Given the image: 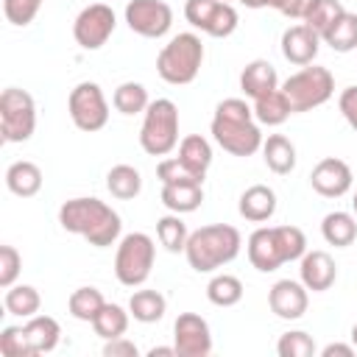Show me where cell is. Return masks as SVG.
<instances>
[{
  "label": "cell",
  "instance_id": "1",
  "mask_svg": "<svg viewBox=\"0 0 357 357\" xmlns=\"http://www.w3.org/2000/svg\"><path fill=\"white\" fill-rule=\"evenodd\" d=\"M59 223L64 231L84 237L95 248H109L117 243L123 220L100 198H70L59 206Z\"/></svg>",
  "mask_w": 357,
  "mask_h": 357
},
{
  "label": "cell",
  "instance_id": "2",
  "mask_svg": "<svg viewBox=\"0 0 357 357\" xmlns=\"http://www.w3.org/2000/svg\"><path fill=\"white\" fill-rule=\"evenodd\" d=\"M254 120V106H248L243 98H226L215 106L209 131L226 153L254 156L262 148V131Z\"/></svg>",
  "mask_w": 357,
  "mask_h": 357
},
{
  "label": "cell",
  "instance_id": "3",
  "mask_svg": "<svg viewBox=\"0 0 357 357\" xmlns=\"http://www.w3.org/2000/svg\"><path fill=\"white\" fill-rule=\"evenodd\" d=\"M243 248V237L234 226L229 223H209L201 226L195 231H190L187 237V265L198 273H212L223 265H229Z\"/></svg>",
  "mask_w": 357,
  "mask_h": 357
},
{
  "label": "cell",
  "instance_id": "4",
  "mask_svg": "<svg viewBox=\"0 0 357 357\" xmlns=\"http://www.w3.org/2000/svg\"><path fill=\"white\" fill-rule=\"evenodd\" d=\"M204 64V42L198 33H178L173 36L156 56V73L162 81L173 86L192 84Z\"/></svg>",
  "mask_w": 357,
  "mask_h": 357
},
{
  "label": "cell",
  "instance_id": "5",
  "mask_svg": "<svg viewBox=\"0 0 357 357\" xmlns=\"http://www.w3.org/2000/svg\"><path fill=\"white\" fill-rule=\"evenodd\" d=\"M139 145L148 156H167L178 145V106L170 98H156L148 103Z\"/></svg>",
  "mask_w": 357,
  "mask_h": 357
},
{
  "label": "cell",
  "instance_id": "6",
  "mask_svg": "<svg viewBox=\"0 0 357 357\" xmlns=\"http://www.w3.org/2000/svg\"><path fill=\"white\" fill-rule=\"evenodd\" d=\"M282 92L287 95L293 114L296 112H312L335 95V75L326 67L307 64L282 84Z\"/></svg>",
  "mask_w": 357,
  "mask_h": 357
},
{
  "label": "cell",
  "instance_id": "7",
  "mask_svg": "<svg viewBox=\"0 0 357 357\" xmlns=\"http://www.w3.org/2000/svg\"><path fill=\"white\" fill-rule=\"evenodd\" d=\"M156 259V245L145 231H131L120 240L114 254V276L126 287H139L148 282Z\"/></svg>",
  "mask_w": 357,
  "mask_h": 357
},
{
  "label": "cell",
  "instance_id": "8",
  "mask_svg": "<svg viewBox=\"0 0 357 357\" xmlns=\"http://www.w3.org/2000/svg\"><path fill=\"white\" fill-rule=\"evenodd\" d=\"M36 131V103L20 89L8 86L0 95V137L6 142H28Z\"/></svg>",
  "mask_w": 357,
  "mask_h": 357
},
{
  "label": "cell",
  "instance_id": "9",
  "mask_svg": "<svg viewBox=\"0 0 357 357\" xmlns=\"http://www.w3.org/2000/svg\"><path fill=\"white\" fill-rule=\"evenodd\" d=\"M67 112H70L73 126L86 134H95L109 123V103H106L103 89L95 81H81L70 89Z\"/></svg>",
  "mask_w": 357,
  "mask_h": 357
},
{
  "label": "cell",
  "instance_id": "10",
  "mask_svg": "<svg viewBox=\"0 0 357 357\" xmlns=\"http://www.w3.org/2000/svg\"><path fill=\"white\" fill-rule=\"evenodd\" d=\"M114 25H117V17H114L112 6L92 3L78 11V17L73 22V36L84 50H100L109 42V36L114 33Z\"/></svg>",
  "mask_w": 357,
  "mask_h": 357
},
{
  "label": "cell",
  "instance_id": "11",
  "mask_svg": "<svg viewBox=\"0 0 357 357\" xmlns=\"http://www.w3.org/2000/svg\"><path fill=\"white\" fill-rule=\"evenodd\" d=\"M126 22L134 33L145 39H159L173 25V8L165 0H128Z\"/></svg>",
  "mask_w": 357,
  "mask_h": 357
},
{
  "label": "cell",
  "instance_id": "12",
  "mask_svg": "<svg viewBox=\"0 0 357 357\" xmlns=\"http://www.w3.org/2000/svg\"><path fill=\"white\" fill-rule=\"evenodd\" d=\"M173 346L178 357L212 354V329L198 312H181L173 324Z\"/></svg>",
  "mask_w": 357,
  "mask_h": 357
},
{
  "label": "cell",
  "instance_id": "13",
  "mask_svg": "<svg viewBox=\"0 0 357 357\" xmlns=\"http://www.w3.org/2000/svg\"><path fill=\"white\" fill-rule=\"evenodd\" d=\"M310 290L296 279H279L268 290V307L282 321H298L307 312Z\"/></svg>",
  "mask_w": 357,
  "mask_h": 357
},
{
  "label": "cell",
  "instance_id": "14",
  "mask_svg": "<svg viewBox=\"0 0 357 357\" xmlns=\"http://www.w3.org/2000/svg\"><path fill=\"white\" fill-rule=\"evenodd\" d=\"M351 181H354L351 167H349L343 159H337V156L321 159V162L312 167V173H310L312 190H315L318 195H324V198H340V195H346V192L351 190Z\"/></svg>",
  "mask_w": 357,
  "mask_h": 357
},
{
  "label": "cell",
  "instance_id": "15",
  "mask_svg": "<svg viewBox=\"0 0 357 357\" xmlns=\"http://www.w3.org/2000/svg\"><path fill=\"white\" fill-rule=\"evenodd\" d=\"M245 251H248V262L259 271V273H271L276 271L279 265H284V257H282V248H279V240H276V229L273 226H259L248 234V243H245Z\"/></svg>",
  "mask_w": 357,
  "mask_h": 357
},
{
  "label": "cell",
  "instance_id": "16",
  "mask_svg": "<svg viewBox=\"0 0 357 357\" xmlns=\"http://www.w3.org/2000/svg\"><path fill=\"white\" fill-rule=\"evenodd\" d=\"M318 47H321V36L307 25H290L284 33H282V56L290 61V64H298V67H307L315 61L318 56Z\"/></svg>",
  "mask_w": 357,
  "mask_h": 357
},
{
  "label": "cell",
  "instance_id": "17",
  "mask_svg": "<svg viewBox=\"0 0 357 357\" xmlns=\"http://www.w3.org/2000/svg\"><path fill=\"white\" fill-rule=\"evenodd\" d=\"M298 276H301V284L312 293H324L335 284L337 279V265L335 259L326 254V251H307L301 257V265H298Z\"/></svg>",
  "mask_w": 357,
  "mask_h": 357
},
{
  "label": "cell",
  "instance_id": "18",
  "mask_svg": "<svg viewBox=\"0 0 357 357\" xmlns=\"http://www.w3.org/2000/svg\"><path fill=\"white\" fill-rule=\"evenodd\" d=\"M240 89H243L251 100H257V98H262V95L279 89L276 67H273L268 59H254V61H248V64L243 67V73H240Z\"/></svg>",
  "mask_w": 357,
  "mask_h": 357
},
{
  "label": "cell",
  "instance_id": "19",
  "mask_svg": "<svg viewBox=\"0 0 357 357\" xmlns=\"http://www.w3.org/2000/svg\"><path fill=\"white\" fill-rule=\"evenodd\" d=\"M237 212L251 223H265L276 212V192L268 184H251L237 201Z\"/></svg>",
  "mask_w": 357,
  "mask_h": 357
},
{
  "label": "cell",
  "instance_id": "20",
  "mask_svg": "<svg viewBox=\"0 0 357 357\" xmlns=\"http://www.w3.org/2000/svg\"><path fill=\"white\" fill-rule=\"evenodd\" d=\"M259 151H262L268 170H273L276 176H287L296 167V145L284 134H268V139H262Z\"/></svg>",
  "mask_w": 357,
  "mask_h": 357
},
{
  "label": "cell",
  "instance_id": "21",
  "mask_svg": "<svg viewBox=\"0 0 357 357\" xmlns=\"http://www.w3.org/2000/svg\"><path fill=\"white\" fill-rule=\"evenodd\" d=\"M6 187L14 195H20V198H33L42 190V170H39V165H33L28 159L11 162L8 170H6Z\"/></svg>",
  "mask_w": 357,
  "mask_h": 357
},
{
  "label": "cell",
  "instance_id": "22",
  "mask_svg": "<svg viewBox=\"0 0 357 357\" xmlns=\"http://www.w3.org/2000/svg\"><path fill=\"white\" fill-rule=\"evenodd\" d=\"M25 335H28V343H31L33 354H47L59 346L61 326L50 315H31L28 324H25Z\"/></svg>",
  "mask_w": 357,
  "mask_h": 357
},
{
  "label": "cell",
  "instance_id": "23",
  "mask_svg": "<svg viewBox=\"0 0 357 357\" xmlns=\"http://www.w3.org/2000/svg\"><path fill=\"white\" fill-rule=\"evenodd\" d=\"M321 234H324V240H326L329 245L346 248V245H351V243L357 240V218L349 215V212L335 209V212L324 215V220H321Z\"/></svg>",
  "mask_w": 357,
  "mask_h": 357
},
{
  "label": "cell",
  "instance_id": "24",
  "mask_svg": "<svg viewBox=\"0 0 357 357\" xmlns=\"http://www.w3.org/2000/svg\"><path fill=\"white\" fill-rule=\"evenodd\" d=\"M162 204L176 215L195 212L204 204V187L201 184H162Z\"/></svg>",
  "mask_w": 357,
  "mask_h": 357
},
{
  "label": "cell",
  "instance_id": "25",
  "mask_svg": "<svg viewBox=\"0 0 357 357\" xmlns=\"http://www.w3.org/2000/svg\"><path fill=\"white\" fill-rule=\"evenodd\" d=\"M167 301L159 290H134L128 298V312L139 324H156L165 318Z\"/></svg>",
  "mask_w": 357,
  "mask_h": 357
},
{
  "label": "cell",
  "instance_id": "26",
  "mask_svg": "<svg viewBox=\"0 0 357 357\" xmlns=\"http://www.w3.org/2000/svg\"><path fill=\"white\" fill-rule=\"evenodd\" d=\"M290 114H293V109H290V100L282 89H273V92L254 100V117L262 126H282Z\"/></svg>",
  "mask_w": 357,
  "mask_h": 357
},
{
  "label": "cell",
  "instance_id": "27",
  "mask_svg": "<svg viewBox=\"0 0 357 357\" xmlns=\"http://www.w3.org/2000/svg\"><path fill=\"white\" fill-rule=\"evenodd\" d=\"M321 42H326L332 50L337 53H351L357 50V14L351 11H343L332 25L329 31L321 36Z\"/></svg>",
  "mask_w": 357,
  "mask_h": 357
},
{
  "label": "cell",
  "instance_id": "28",
  "mask_svg": "<svg viewBox=\"0 0 357 357\" xmlns=\"http://www.w3.org/2000/svg\"><path fill=\"white\" fill-rule=\"evenodd\" d=\"M106 190H109L114 198H120V201H131V198H137L139 190H142V176H139V170L131 167V165H114V167L106 173Z\"/></svg>",
  "mask_w": 357,
  "mask_h": 357
},
{
  "label": "cell",
  "instance_id": "29",
  "mask_svg": "<svg viewBox=\"0 0 357 357\" xmlns=\"http://www.w3.org/2000/svg\"><path fill=\"white\" fill-rule=\"evenodd\" d=\"M3 304H6V312H8V315L31 318V315L39 312L42 296H39V290H36L33 284H11V287L6 290Z\"/></svg>",
  "mask_w": 357,
  "mask_h": 357
},
{
  "label": "cell",
  "instance_id": "30",
  "mask_svg": "<svg viewBox=\"0 0 357 357\" xmlns=\"http://www.w3.org/2000/svg\"><path fill=\"white\" fill-rule=\"evenodd\" d=\"M128 318H131V312H128V310H123L120 304H109V301H106V304L100 307V312L95 315L92 329H95V335H98V337L112 340V337L126 335V329H128Z\"/></svg>",
  "mask_w": 357,
  "mask_h": 357
},
{
  "label": "cell",
  "instance_id": "31",
  "mask_svg": "<svg viewBox=\"0 0 357 357\" xmlns=\"http://www.w3.org/2000/svg\"><path fill=\"white\" fill-rule=\"evenodd\" d=\"M112 103H114V109L120 112V114H145V109H148V89L139 84V81H123L117 89H114V95H112Z\"/></svg>",
  "mask_w": 357,
  "mask_h": 357
},
{
  "label": "cell",
  "instance_id": "32",
  "mask_svg": "<svg viewBox=\"0 0 357 357\" xmlns=\"http://www.w3.org/2000/svg\"><path fill=\"white\" fill-rule=\"evenodd\" d=\"M178 159L187 162L201 176H206V170L212 165V145H209V139H204L201 134H187L178 142Z\"/></svg>",
  "mask_w": 357,
  "mask_h": 357
},
{
  "label": "cell",
  "instance_id": "33",
  "mask_svg": "<svg viewBox=\"0 0 357 357\" xmlns=\"http://www.w3.org/2000/svg\"><path fill=\"white\" fill-rule=\"evenodd\" d=\"M103 304H106V298H103V293H100L98 287H78V290L70 293L67 310H70V315H73L75 321L92 324Z\"/></svg>",
  "mask_w": 357,
  "mask_h": 357
},
{
  "label": "cell",
  "instance_id": "34",
  "mask_svg": "<svg viewBox=\"0 0 357 357\" xmlns=\"http://www.w3.org/2000/svg\"><path fill=\"white\" fill-rule=\"evenodd\" d=\"M156 237H159V243H162L170 254H178V251L187 248L190 231H187V223L181 220V215L170 212V215H162V218L156 220Z\"/></svg>",
  "mask_w": 357,
  "mask_h": 357
},
{
  "label": "cell",
  "instance_id": "35",
  "mask_svg": "<svg viewBox=\"0 0 357 357\" xmlns=\"http://www.w3.org/2000/svg\"><path fill=\"white\" fill-rule=\"evenodd\" d=\"M206 298L215 307H234L243 298V282L231 273H218L206 284Z\"/></svg>",
  "mask_w": 357,
  "mask_h": 357
},
{
  "label": "cell",
  "instance_id": "36",
  "mask_svg": "<svg viewBox=\"0 0 357 357\" xmlns=\"http://www.w3.org/2000/svg\"><path fill=\"white\" fill-rule=\"evenodd\" d=\"M156 178L162 184H204L206 176H201L198 170H192L178 156H170V159H162L156 165Z\"/></svg>",
  "mask_w": 357,
  "mask_h": 357
},
{
  "label": "cell",
  "instance_id": "37",
  "mask_svg": "<svg viewBox=\"0 0 357 357\" xmlns=\"http://www.w3.org/2000/svg\"><path fill=\"white\" fill-rule=\"evenodd\" d=\"M315 351H318V346H315L312 335H307L301 329L284 332L276 340V354L279 357H315Z\"/></svg>",
  "mask_w": 357,
  "mask_h": 357
},
{
  "label": "cell",
  "instance_id": "38",
  "mask_svg": "<svg viewBox=\"0 0 357 357\" xmlns=\"http://www.w3.org/2000/svg\"><path fill=\"white\" fill-rule=\"evenodd\" d=\"M343 11H346V8L340 6V0H315L312 8H310V14L304 17V22H307L318 36H324V33L329 31V25H332Z\"/></svg>",
  "mask_w": 357,
  "mask_h": 357
},
{
  "label": "cell",
  "instance_id": "39",
  "mask_svg": "<svg viewBox=\"0 0 357 357\" xmlns=\"http://www.w3.org/2000/svg\"><path fill=\"white\" fill-rule=\"evenodd\" d=\"M273 229H276V240H279L284 262L301 259L307 254V237H304V231L298 226H273Z\"/></svg>",
  "mask_w": 357,
  "mask_h": 357
},
{
  "label": "cell",
  "instance_id": "40",
  "mask_svg": "<svg viewBox=\"0 0 357 357\" xmlns=\"http://www.w3.org/2000/svg\"><path fill=\"white\" fill-rule=\"evenodd\" d=\"M0 354L6 357H33L25 326H3L0 332Z\"/></svg>",
  "mask_w": 357,
  "mask_h": 357
},
{
  "label": "cell",
  "instance_id": "41",
  "mask_svg": "<svg viewBox=\"0 0 357 357\" xmlns=\"http://www.w3.org/2000/svg\"><path fill=\"white\" fill-rule=\"evenodd\" d=\"M234 28H237V11H234L231 3H223V0H220L204 33H206V36H215V39H226V36L234 33Z\"/></svg>",
  "mask_w": 357,
  "mask_h": 357
},
{
  "label": "cell",
  "instance_id": "42",
  "mask_svg": "<svg viewBox=\"0 0 357 357\" xmlns=\"http://www.w3.org/2000/svg\"><path fill=\"white\" fill-rule=\"evenodd\" d=\"M39 6H42V0H3V14L11 25L25 28L39 14Z\"/></svg>",
  "mask_w": 357,
  "mask_h": 357
},
{
  "label": "cell",
  "instance_id": "43",
  "mask_svg": "<svg viewBox=\"0 0 357 357\" xmlns=\"http://www.w3.org/2000/svg\"><path fill=\"white\" fill-rule=\"evenodd\" d=\"M20 268H22V257L14 245H0V287L8 290L17 276H20Z\"/></svg>",
  "mask_w": 357,
  "mask_h": 357
},
{
  "label": "cell",
  "instance_id": "44",
  "mask_svg": "<svg viewBox=\"0 0 357 357\" xmlns=\"http://www.w3.org/2000/svg\"><path fill=\"white\" fill-rule=\"evenodd\" d=\"M218 3H220V0H187V3H184V17H187V22H190L192 28H198V31H206V25H209V20H212Z\"/></svg>",
  "mask_w": 357,
  "mask_h": 357
},
{
  "label": "cell",
  "instance_id": "45",
  "mask_svg": "<svg viewBox=\"0 0 357 357\" xmlns=\"http://www.w3.org/2000/svg\"><path fill=\"white\" fill-rule=\"evenodd\" d=\"M337 109L343 114V120L357 131V86H346L337 98Z\"/></svg>",
  "mask_w": 357,
  "mask_h": 357
},
{
  "label": "cell",
  "instance_id": "46",
  "mask_svg": "<svg viewBox=\"0 0 357 357\" xmlns=\"http://www.w3.org/2000/svg\"><path fill=\"white\" fill-rule=\"evenodd\" d=\"M137 354H139L137 343H134V340H128L126 335L112 337V340H106V343H103V357H137Z\"/></svg>",
  "mask_w": 357,
  "mask_h": 357
},
{
  "label": "cell",
  "instance_id": "47",
  "mask_svg": "<svg viewBox=\"0 0 357 357\" xmlns=\"http://www.w3.org/2000/svg\"><path fill=\"white\" fill-rule=\"evenodd\" d=\"M312 3H315V0H287L284 8H282V14L290 17V20H304V17L310 14Z\"/></svg>",
  "mask_w": 357,
  "mask_h": 357
},
{
  "label": "cell",
  "instance_id": "48",
  "mask_svg": "<svg viewBox=\"0 0 357 357\" xmlns=\"http://www.w3.org/2000/svg\"><path fill=\"white\" fill-rule=\"evenodd\" d=\"M354 357L357 354V349H354V343H329V346H324L321 349V357Z\"/></svg>",
  "mask_w": 357,
  "mask_h": 357
},
{
  "label": "cell",
  "instance_id": "49",
  "mask_svg": "<svg viewBox=\"0 0 357 357\" xmlns=\"http://www.w3.org/2000/svg\"><path fill=\"white\" fill-rule=\"evenodd\" d=\"M173 354H176V346H153V349H148V357H173Z\"/></svg>",
  "mask_w": 357,
  "mask_h": 357
},
{
  "label": "cell",
  "instance_id": "50",
  "mask_svg": "<svg viewBox=\"0 0 357 357\" xmlns=\"http://www.w3.org/2000/svg\"><path fill=\"white\" fill-rule=\"evenodd\" d=\"M237 3H243L245 8H268V0H237Z\"/></svg>",
  "mask_w": 357,
  "mask_h": 357
},
{
  "label": "cell",
  "instance_id": "51",
  "mask_svg": "<svg viewBox=\"0 0 357 357\" xmlns=\"http://www.w3.org/2000/svg\"><path fill=\"white\" fill-rule=\"evenodd\" d=\"M284 3H287V0H268V8H276V11H282V8H284Z\"/></svg>",
  "mask_w": 357,
  "mask_h": 357
},
{
  "label": "cell",
  "instance_id": "52",
  "mask_svg": "<svg viewBox=\"0 0 357 357\" xmlns=\"http://www.w3.org/2000/svg\"><path fill=\"white\" fill-rule=\"evenodd\" d=\"M351 343H354V349H357V324L351 326Z\"/></svg>",
  "mask_w": 357,
  "mask_h": 357
},
{
  "label": "cell",
  "instance_id": "53",
  "mask_svg": "<svg viewBox=\"0 0 357 357\" xmlns=\"http://www.w3.org/2000/svg\"><path fill=\"white\" fill-rule=\"evenodd\" d=\"M351 209H354V215H357V192H354V198H351Z\"/></svg>",
  "mask_w": 357,
  "mask_h": 357
},
{
  "label": "cell",
  "instance_id": "54",
  "mask_svg": "<svg viewBox=\"0 0 357 357\" xmlns=\"http://www.w3.org/2000/svg\"><path fill=\"white\" fill-rule=\"evenodd\" d=\"M223 3H234V0H223Z\"/></svg>",
  "mask_w": 357,
  "mask_h": 357
}]
</instances>
